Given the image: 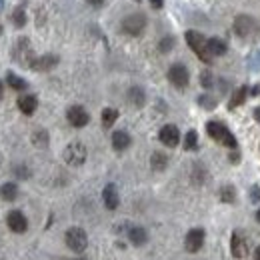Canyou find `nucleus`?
I'll use <instances>...</instances> for the list:
<instances>
[{
	"label": "nucleus",
	"instance_id": "nucleus-1",
	"mask_svg": "<svg viewBox=\"0 0 260 260\" xmlns=\"http://www.w3.org/2000/svg\"><path fill=\"white\" fill-rule=\"evenodd\" d=\"M206 132H208V136H210L212 140L224 144L228 148H236V144H238V142H236V136H234L222 122H208V124H206Z\"/></svg>",
	"mask_w": 260,
	"mask_h": 260
},
{
	"label": "nucleus",
	"instance_id": "nucleus-2",
	"mask_svg": "<svg viewBox=\"0 0 260 260\" xmlns=\"http://www.w3.org/2000/svg\"><path fill=\"white\" fill-rule=\"evenodd\" d=\"M184 38H186L188 46L194 50V54L202 60V62H206V64L212 62V56H210L208 50H206V38H204L202 34L196 32V30H188V32L184 34Z\"/></svg>",
	"mask_w": 260,
	"mask_h": 260
},
{
	"label": "nucleus",
	"instance_id": "nucleus-3",
	"mask_svg": "<svg viewBox=\"0 0 260 260\" xmlns=\"http://www.w3.org/2000/svg\"><path fill=\"white\" fill-rule=\"evenodd\" d=\"M66 246L72 250V252H84L86 246H88V236L82 228L74 226L66 230Z\"/></svg>",
	"mask_w": 260,
	"mask_h": 260
},
{
	"label": "nucleus",
	"instance_id": "nucleus-4",
	"mask_svg": "<svg viewBox=\"0 0 260 260\" xmlns=\"http://www.w3.org/2000/svg\"><path fill=\"white\" fill-rule=\"evenodd\" d=\"M64 160L70 166H80L86 160V146L82 142H70L64 150Z\"/></svg>",
	"mask_w": 260,
	"mask_h": 260
},
{
	"label": "nucleus",
	"instance_id": "nucleus-5",
	"mask_svg": "<svg viewBox=\"0 0 260 260\" xmlns=\"http://www.w3.org/2000/svg\"><path fill=\"white\" fill-rule=\"evenodd\" d=\"M168 80L178 88H186L188 86V80H190V74H188V68L184 64H172L168 68Z\"/></svg>",
	"mask_w": 260,
	"mask_h": 260
},
{
	"label": "nucleus",
	"instance_id": "nucleus-6",
	"mask_svg": "<svg viewBox=\"0 0 260 260\" xmlns=\"http://www.w3.org/2000/svg\"><path fill=\"white\" fill-rule=\"evenodd\" d=\"M146 26V18L144 14H130L122 20V32L130 36H138Z\"/></svg>",
	"mask_w": 260,
	"mask_h": 260
},
{
	"label": "nucleus",
	"instance_id": "nucleus-7",
	"mask_svg": "<svg viewBox=\"0 0 260 260\" xmlns=\"http://www.w3.org/2000/svg\"><path fill=\"white\" fill-rule=\"evenodd\" d=\"M66 118H68V122L74 126V128H82V126H86L88 124V120H90V114L82 108V106H70L68 108V112H66Z\"/></svg>",
	"mask_w": 260,
	"mask_h": 260
},
{
	"label": "nucleus",
	"instance_id": "nucleus-8",
	"mask_svg": "<svg viewBox=\"0 0 260 260\" xmlns=\"http://www.w3.org/2000/svg\"><path fill=\"white\" fill-rule=\"evenodd\" d=\"M6 224H8V228H10L12 232L22 234V232H26V228H28V220H26V216H24L20 210H12V212H8V216H6Z\"/></svg>",
	"mask_w": 260,
	"mask_h": 260
},
{
	"label": "nucleus",
	"instance_id": "nucleus-9",
	"mask_svg": "<svg viewBox=\"0 0 260 260\" xmlns=\"http://www.w3.org/2000/svg\"><path fill=\"white\" fill-rule=\"evenodd\" d=\"M204 244V230L202 228H192L188 234H186V240H184V248L188 252H198Z\"/></svg>",
	"mask_w": 260,
	"mask_h": 260
},
{
	"label": "nucleus",
	"instance_id": "nucleus-10",
	"mask_svg": "<svg viewBox=\"0 0 260 260\" xmlns=\"http://www.w3.org/2000/svg\"><path fill=\"white\" fill-rule=\"evenodd\" d=\"M160 142H162L164 146H170V148H174L178 142H180V132L178 128L174 126V124H166L160 128Z\"/></svg>",
	"mask_w": 260,
	"mask_h": 260
},
{
	"label": "nucleus",
	"instance_id": "nucleus-11",
	"mask_svg": "<svg viewBox=\"0 0 260 260\" xmlns=\"http://www.w3.org/2000/svg\"><path fill=\"white\" fill-rule=\"evenodd\" d=\"M254 24H256V22H254L250 16L240 14V16L234 18V32L238 34V36H242V38H246L248 34L254 30Z\"/></svg>",
	"mask_w": 260,
	"mask_h": 260
},
{
	"label": "nucleus",
	"instance_id": "nucleus-12",
	"mask_svg": "<svg viewBox=\"0 0 260 260\" xmlns=\"http://www.w3.org/2000/svg\"><path fill=\"white\" fill-rule=\"evenodd\" d=\"M230 252H232L234 258H244L248 254V244L238 232H234L232 238H230Z\"/></svg>",
	"mask_w": 260,
	"mask_h": 260
},
{
	"label": "nucleus",
	"instance_id": "nucleus-13",
	"mask_svg": "<svg viewBox=\"0 0 260 260\" xmlns=\"http://www.w3.org/2000/svg\"><path fill=\"white\" fill-rule=\"evenodd\" d=\"M102 200H104V206H106L108 210H116V208H118L120 198H118V190H116L114 184H106V186H104V190H102Z\"/></svg>",
	"mask_w": 260,
	"mask_h": 260
},
{
	"label": "nucleus",
	"instance_id": "nucleus-14",
	"mask_svg": "<svg viewBox=\"0 0 260 260\" xmlns=\"http://www.w3.org/2000/svg\"><path fill=\"white\" fill-rule=\"evenodd\" d=\"M56 64H58V56H54V54H44V56L34 58L30 66H32L34 70H38V72H46V70H52Z\"/></svg>",
	"mask_w": 260,
	"mask_h": 260
},
{
	"label": "nucleus",
	"instance_id": "nucleus-15",
	"mask_svg": "<svg viewBox=\"0 0 260 260\" xmlns=\"http://www.w3.org/2000/svg\"><path fill=\"white\" fill-rule=\"evenodd\" d=\"M206 50L210 56H224L228 50V44L222 38H208L206 40Z\"/></svg>",
	"mask_w": 260,
	"mask_h": 260
},
{
	"label": "nucleus",
	"instance_id": "nucleus-16",
	"mask_svg": "<svg viewBox=\"0 0 260 260\" xmlns=\"http://www.w3.org/2000/svg\"><path fill=\"white\" fill-rule=\"evenodd\" d=\"M36 106H38V100H36L34 94H24V96L18 98V108H20V112L26 114V116L34 114Z\"/></svg>",
	"mask_w": 260,
	"mask_h": 260
},
{
	"label": "nucleus",
	"instance_id": "nucleus-17",
	"mask_svg": "<svg viewBox=\"0 0 260 260\" xmlns=\"http://www.w3.org/2000/svg\"><path fill=\"white\" fill-rule=\"evenodd\" d=\"M130 142H132V140H130L128 132H124V130H118V132L112 134V148L118 150V152H120V150H126L130 146Z\"/></svg>",
	"mask_w": 260,
	"mask_h": 260
},
{
	"label": "nucleus",
	"instance_id": "nucleus-18",
	"mask_svg": "<svg viewBox=\"0 0 260 260\" xmlns=\"http://www.w3.org/2000/svg\"><path fill=\"white\" fill-rule=\"evenodd\" d=\"M248 94H250V88H248V86H240V88L232 94V98H230L228 108H230V110H234V108H238L240 104H244V100L248 98Z\"/></svg>",
	"mask_w": 260,
	"mask_h": 260
},
{
	"label": "nucleus",
	"instance_id": "nucleus-19",
	"mask_svg": "<svg viewBox=\"0 0 260 260\" xmlns=\"http://www.w3.org/2000/svg\"><path fill=\"white\" fill-rule=\"evenodd\" d=\"M128 238H130V242H132L134 246H142V244H146L148 234H146V230H144V228L132 226L128 230Z\"/></svg>",
	"mask_w": 260,
	"mask_h": 260
},
{
	"label": "nucleus",
	"instance_id": "nucleus-20",
	"mask_svg": "<svg viewBox=\"0 0 260 260\" xmlns=\"http://www.w3.org/2000/svg\"><path fill=\"white\" fill-rule=\"evenodd\" d=\"M100 118H102V126H104V128H110V126L118 120V110H114V108H104Z\"/></svg>",
	"mask_w": 260,
	"mask_h": 260
},
{
	"label": "nucleus",
	"instance_id": "nucleus-21",
	"mask_svg": "<svg viewBox=\"0 0 260 260\" xmlns=\"http://www.w3.org/2000/svg\"><path fill=\"white\" fill-rule=\"evenodd\" d=\"M128 100L134 104V106H144V102H146V96H144V90L142 88H138V86H132L128 92Z\"/></svg>",
	"mask_w": 260,
	"mask_h": 260
},
{
	"label": "nucleus",
	"instance_id": "nucleus-22",
	"mask_svg": "<svg viewBox=\"0 0 260 260\" xmlns=\"http://www.w3.org/2000/svg\"><path fill=\"white\" fill-rule=\"evenodd\" d=\"M0 194H2V198H4L6 202H12V200H16V196H18V186L12 184V182H6V184L0 188Z\"/></svg>",
	"mask_w": 260,
	"mask_h": 260
},
{
	"label": "nucleus",
	"instance_id": "nucleus-23",
	"mask_svg": "<svg viewBox=\"0 0 260 260\" xmlns=\"http://www.w3.org/2000/svg\"><path fill=\"white\" fill-rule=\"evenodd\" d=\"M6 82H8V86H10L12 90H24V88H26V80H22L20 76H16V74H12V72L6 74Z\"/></svg>",
	"mask_w": 260,
	"mask_h": 260
},
{
	"label": "nucleus",
	"instance_id": "nucleus-24",
	"mask_svg": "<svg viewBox=\"0 0 260 260\" xmlns=\"http://www.w3.org/2000/svg\"><path fill=\"white\" fill-rule=\"evenodd\" d=\"M150 164H152V168H154V170H164V168H166V164H168V156L162 154V152H154V154H152V158H150Z\"/></svg>",
	"mask_w": 260,
	"mask_h": 260
},
{
	"label": "nucleus",
	"instance_id": "nucleus-25",
	"mask_svg": "<svg viewBox=\"0 0 260 260\" xmlns=\"http://www.w3.org/2000/svg\"><path fill=\"white\" fill-rule=\"evenodd\" d=\"M184 148L186 150H196L198 148V134L194 130H188L186 136H184Z\"/></svg>",
	"mask_w": 260,
	"mask_h": 260
},
{
	"label": "nucleus",
	"instance_id": "nucleus-26",
	"mask_svg": "<svg viewBox=\"0 0 260 260\" xmlns=\"http://www.w3.org/2000/svg\"><path fill=\"white\" fill-rule=\"evenodd\" d=\"M12 20H14V24H16V26H24V24H26V14H24L22 6H18V8L14 10V14H12Z\"/></svg>",
	"mask_w": 260,
	"mask_h": 260
},
{
	"label": "nucleus",
	"instance_id": "nucleus-27",
	"mask_svg": "<svg viewBox=\"0 0 260 260\" xmlns=\"http://www.w3.org/2000/svg\"><path fill=\"white\" fill-rule=\"evenodd\" d=\"M220 198H222V202H234L236 200V192H234V188L232 186H224L222 190H220Z\"/></svg>",
	"mask_w": 260,
	"mask_h": 260
},
{
	"label": "nucleus",
	"instance_id": "nucleus-28",
	"mask_svg": "<svg viewBox=\"0 0 260 260\" xmlns=\"http://www.w3.org/2000/svg\"><path fill=\"white\" fill-rule=\"evenodd\" d=\"M46 142H48V134H46L44 130L34 132V144H38V146H46Z\"/></svg>",
	"mask_w": 260,
	"mask_h": 260
},
{
	"label": "nucleus",
	"instance_id": "nucleus-29",
	"mask_svg": "<svg viewBox=\"0 0 260 260\" xmlns=\"http://www.w3.org/2000/svg\"><path fill=\"white\" fill-rule=\"evenodd\" d=\"M200 84H202L204 88H210V86H212V74H210V72H202V74H200Z\"/></svg>",
	"mask_w": 260,
	"mask_h": 260
},
{
	"label": "nucleus",
	"instance_id": "nucleus-30",
	"mask_svg": "<svg viewBox=\"0 0 260 260\" xmlns=\"http://www.w3.org/2000/svg\"><path fill=\"white\" fill-rule=\"evenodd\" d=\"M172 46H174V38H170V36H168V38H162V42H160V50H162V52H168Z\"/></svg>",
	"mask_w": 260,
	"mask_h": 260
},
{
	"label": "nucleus",
	"instance_id": "nucleus-31",
	"mask_svg": "<svg viewBox=\"0 0 260 260\" xmlns=\"http://www.w3.org/2000/svg\"><path fill=\"white\" fill-rule=\"evenodd\" d=\"M198 102H200L204 108H208V110H212V108H214V100H212L210 96H200L198 98Z\"/></svg>",
	"mask_w": 260,
	"mask_h": 260
},
{
	"label": "nucleus",
	"instance_id": "nucleus-32",
	"mask_svg": "<svg viewBox=\"0 0 260 260\" xmlns=\"http://www.w3.org/2000/svg\"><path fill=\"white\" fill-rule=\"evenodd\" d=\"M150 4H152L156 10H158V8H162V0H150Z\"/></svg>",
	"mask_w": 260,
	"mask_h": 260
},
{
	"label": "nucleus",
	"instance_id": "nucleus-33",
	"mask_svg": "<svg viewBox=\"0 0 260 260\" xmlns=\"http://www.w3.org/2000/svg\"><path fill=\"white\" fill-rule=\"evenodd\" d=\"M254 118L260 122V108H254Z\"/></svg>",
	"mask_w": 260,
	"mask_h": 260
},
{
	"label": "nucleus",
	"instance_id": "nucleus-34",
	"mask_svg": "<svg viewBox=\"0 0 260 260\" xmlns=\"http://www.w3.org/2000/svg\"><path fill=\"white\" fill-rule=\"evenodd\" d=\"M88 2H90V4H94V6H100L104 0H88Z\"/></svg>",
	"mask_w": 260,
	"mask_h": 260
},
{
	"label": "nucleus",
	"instance_id": "nucleus-35",
	"mask_svg": "<svg viewBox=\"0 0 260 260\" xmlns=\"http://www.w3.org/2000/svg\"><path fill=\"white\" fill-rule=\"evenodd\" d=\"M230 160L232 162H238V154H230Z\"/></svg>",
	"mask_w": 260,
	"mask_h": 260
},
{
	"label": "nucleus",
	"instance_id": "nucleus-36",
	"mask_svg": "<svg viewBox=\"0 0 260 260\" xmlns=\"http://www.w3.org/2000/svg\"><path fill=\"white\" fill-rule=\"evenodd\" d=\"M254 258L260 260V246H258V248H256V250H254Z\"/></svg>",
	"mask_w": 260,
	"mask_h": 260
},
{
	"label": "nucleus",
	"instance_id": "nucleus-37",
	"mask_svg": "<svg viewBox=\"0 0 260 260\" xmlns=\"http://www.w3.org/2000/svg\"><path fill=\"white\" fill-rule=\"evenodd\" d=\"M2 92H4V88H2V82H0V98H2Z\"/></svg>",
	"mask_w": 260,
	"mask_h": 260
},
{
	"label": "nucleus",
	"instance_id": "nucleus-38",
	"mask_svg": "<svg viewBox=\"0 0 260 260\" xmlns=\"http://www.w3.org/2000/svg\"><path fill=\"white\" fill-rule=\"evenodd\" d=\"M256 220H258V222H260V210H258V212H256Z\"/></svg>",
	"mask_w": 260,
	"mask_h": 260
},
{
	"label": "nucleus",
	"instance_id": "nucleus-39",
	"mask_svg": "<svg viewBox=\"0 0 260 260\" xmlns=\"http://www.w3.org/2000/svg\"><path fill=\"white\" fill-rule=\"evenodd\" d=\"M0 34H2V28H0Z\"/></svg>",
	"mask_w": 260,
	"mask_h": 260
}]
</instances>
